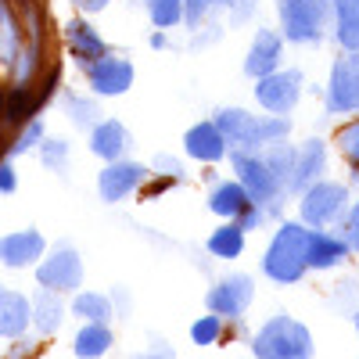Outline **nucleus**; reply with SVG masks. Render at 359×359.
I'll return each instance as SVG.
<instances>
[{"instance_id":"f257e3e1","label":"nucleus","mask_w":359,"mask_h":359,"mask_svg":"<svg viewBox=\"0 0 359 359\" xmlns=\"http://www.w3.org/2000/svg\"><path fill=\"white\" fill-rule=\"evenodd\" d=\"M309 269V230L306 223H284L262 255V273L277 284L302 280Z\"/></svg>"},{"instance_id":"f03ea898","label":"nucleus","mask_w":359,"mask_h":359,"mask_svg":"<svg viewBox=\"0 0 359 359\" xmlns=\"http://www.w3.org/2000/svg\"><path fill=\"white\" fill-rule=\"evenodd\" d=\"M233 169H237V180L248 187L252 201L266 208V216H277L284 198H287V187H284V180L273 172V165L262 158L259 147L255 151L252 147H233Z\"/></svg>"},{"instance_id":"7ed1b4c3","label":"nucleus","mask_w":359,"mask_h":359,"mask_svg":"<svg viewBox=\"0 0 359 359\" xmlns=\"http://www.w3.org/2000/svg\"><path fill=\"white\" fill-rule=\"evenodd\" d=\"M252 352L262 359H306L313 355V334L306 323L280 313L259 327V334L252 338Z\"/></svg>"},{"instance_id":"20e7f679","label":"nucleus","mask_w":359,"mask_h":359,"mask_svg":"<svg viewBox=\"0 0 359 359\" xmlns=\"http://www.w3.org/2000/svg\"><path fill=\"white\" fill-rule=\"evenodd\" d=\"M284 36L291 43H320L334 22V0H277Z\"/></svg>"},{"instance_id":"39448f33","label":"nucleus","mask_w":359,"mask_h":359,"mask_svg":"<svg viewBox=\"0 0 359 359\" xmlns=\"http://www.w3.org/2000/svg\"><path fill=\"white\" fill-rule=\"evenodd\" d=\"M302 223L306 226H331L334 219H345L348 212V187L334 180H316L309 191H302Z\"/></svg>"},{"instance_id":"423d86ee","label":"nucleus","mask_w":359,"mask_h":359,"mask_svg":"<svg viewBox=\"0 0 359 359\" xmlns=\"http://www.w3.org/2000/svg\"><path fill=\"white\" fill-rule=\"evenodd\" d=\"M298 97H302V72L298 69H284V72L277 69V72L255 79V101L273 115L294 111Z\"/></svg>"},{"instance_id":"0eeeda50","label":"nucleus","mask_w":359,"mask_h":359,"mask_svg":"<svg viewBox=\"0 0 359 359\" xmlns=\"http://www.w3.org/2000/svg\"><path fill=\"white\" fill-rule=\"evenodd\" d=\"M327 111L331 115L359 111V50H345L334 62L331 86H327Z\"/></svg>"},{"instance_id":"6e6552de","label":"nucleus","mask_w":359,"mask_h":359,"mask_svg":"<svg viewBox=\"0 0 359 359\" xmlns=\"http://www.w3.org/2000/svg\"><path fill=\"white\" fill-rule=\"evenodd\" d=\"M36 280L50 291H76L83 284V262L76 248H57L50 259L36 266Z\"/></svg>"},{"instance_id":"1a4fd4ad","label":"nucleus","mask_w":359,"mask_h":359,"mask_svg":"<svg viewBox=\"0 0 359 359\" xmlns=\"http://www.w3.org/2000/svg\"><path fill=\"white\" fill-rule=\"evenodd\" d=\"M86 79H90V90L101 97H115V94H126L133 86V65L126 57H97L94 65H86Z\"/></svg>"},{"instance_id":"9d476101","label":"nucleus","mask_w":359,"mask_h":359,"mask_svg":"<svg viewBox=\"0 0 359 359\" xmlns=\"http://www.w3.org/2000/svg\"><path fill=\"white\" fill-rule=\"evenodd\" d=\"M252 294H255L252 277L237 273V277L219 280L212 291H208V294H205V306H208V313H219L223 320H226V316H241V313L252 306Z\"/></svg>"},{"instance_id":"9b49d317","label":"nucleus","mask_w":359,"mask_h":359,"mask_svg":"<svg viewBox=\"0 0 359 359\" xmlns=\"http://www.w3.org/2000/svg\"><path fill=\"white\" fill-rule=\"evenodd\" d=\"M147 180V169L140 162H108V169L97 176V191L104 201H123L126 194H133Z\"/></svg>"},{"instance_id":"f8f14e48","label":"nucleus","mask_w":359,"mask_h":359,"mask_svg":"<svg viewBox=\"0 0 359 359\" xmlns=\"http://www.w3.org/2000/svg\"><path fill=\"white\" fill-rule=\"evenodd\" d=\"M280 57H284V40L280 33H273V29H259L252 47H248V57H245V72L252 79H262L269 72L280 69Z\"/></svg>"},{"instance_id":"ddd939ff","label":"nucleus","mask_w":359,"mask_h":359,"mask_svg":"<svg viewBox=\"0 0 359 359\" xmlns=\"http://www.w3.org/2000/svg\"><path fill=\"white\" fill-rule=\"evenodd\" d=\"M216 126L223 130L226 144L233 147H262V130H259V118L245 108H219L216 115Z\"/></svg>"},{"instance_id":"4468645a","label":"nucleus","mask_w":359,"mask_h":359,"mask_svg":"<svg viewBox=\"0 0 359 359\" xmlns=\"http://www.w3.org/2000/svg\"><path fill=\"white\" fill-rule=\"evenodd\" d=\"M323 172H327L323 140H306L302 147H298V158H294V172H291L287 194H302V191H309L316 180H323Z\"/></svg>"},{"instance_id":"2eb2a0df","label":"nucleus","mask_w":359,"mask_h":359,"mask_svg":"<svg viewBox=\"0 0 359 359\" xmlns=\"http://www.w3.org/2000/svg\"><path fill=\"white\" fill-rule=\"evenodd\" d=\"M226 147L230 144H226L223 130L216 126V118H212V123H194L184 133V151L191 158H198V162H219L226 155Z\"/></svg>"},{"instance_id":"dca6fc26","label":"nucleus","mask_w":359,"mask_h":359,"mask_svg":"<svg viewBox=\"0 0 359 359\" xmlns=\"http://www.w3.org/2000/svg\"><path fill=\"white\" fill-rule=\"evenodd\" d=\"M43 255V233L36 230H15L8 237H0V262L11 269H25Z\"/></svg>"},{"instance_id":"f3484780","label":"nucleus","mask_w":359,"mask_h":359,"mask_svg":"<svg viewBox=\"0 0 359 359\" xmlns=\"http://www.w3.org/2000/svg\"><path fill=\"white\" fill-rule=\"evenodd\" d=\"M348 241L345 237H334L327 233L323 226L309 230V269H334L348 259Z\"/></svg>"},{"instance_id":"a211bd4d","label":"nucleus","mask_w":359,"mask_h":359,"mask_svg":"<svg viewBox=\"0 0 359 359\" xmlns=\"http://www.w3.org/2000/svg\"><path fill=\"white\" fill-rule=\"evenodd\" d=\"M90 151L104 162L123 158L130 151V130L118 123V118H108V123L94 126V133H90Z\"/></svg>"},{"instance_id":"6ab92c4d","label":"nucleus","mask_w":359,"mask_h":359,"mask_svg":"<svg viewBox=\"0 0 359 359\" xmlns=\"http://www.w3.org/2000/svg\"><path fill=\"white\" fill-rule=\"evenodd\" d=\"M65 43H69V54L76 57V62H83V65H94L97 57L108 54L104 40H101L86 22H69V25H65Z\"/></svg>"},{"instance_id":"aec40b11","label":"nucleus","mask_w":359,"mask_h":359,"mask_svg":"<svg viewBox=\"0 0 359 359\" xmlns=\"http://www.w3.org/2000/svg\"><path fill=\"white\" fill-rule=\"evenodd\" d=\"M29 320H33V306L22 294L0 287V338H18L29 327Z\"/></svg>"},{"instance_id":"412c9836","label":"nucleus","mask_w":359,"mask_h":359,"mask_svg":"<svg viewBox=\"0 0 359 359\" xmlns=\"http://www.w3.org/2000/svg\"><path fill=\"white\" fill-rule=\"evenodd\" d=\"M248 205H255V201H252V194H248V187L241 184V180L219 184L212 194H208V208H212L216 216H226V219H237Z\"/></svg>"},{"instance_id":"4be33fe9","label":"nucleus","mask_w":359,"mask_h":359,"mask_svg":"<svg viewBox=\"0 0 359 359\" xmlns=\"http://www.w3.org/2000/svg\"><path fill=\"white\" fill-rule=\"evenodd\" d=\"M334 36L341 50H359V0H334Z\"/></svg>"},{"instance_id":"5701e85b","label":"nucleus","mask_w":359,"mask_h":359,"mask_svg":"<svg viewBox=\"0 0 359 359\" xmlns=\"http://www.w3.org/2000/svg\"><path fill=\"white\" fill-rule=\"evenodd\" d=\"M111 348V331L104 320H86V327L76 334V355H104Z\"/></svg>"},{"instance_id":"b1692460","label":"nucleus","mask_w":359,"mask_h":359,"mask_svg":"<svg viewBox=\"0 0 359 359\" xmlns=\"http://www.w3.org/2000/svg\"><path fill=\"white\" fill-rule=\"evenodd\" d=\"M208 252L219 255V259H237L245 252V230L237 223H223L219 230H212V237H208Z\"/></svg>"},{"instance_id":"393cba45","label":"nucleus","mask_w":359,"mask_h":359,"mask_svg":"<svg viewBox=\"0 0 359 359\" xmlns=\"http://www.w3.org/2000/svg\"><path fill=\"white\" fill-rule=\"evenodd\" d=\"M33 320L43 334H54L57 323H62V302H57V291L43 287L36 298H33Z\"/></svg>"},{"instance_id":"a878e982","label":"nucleus","mask_w":359,"mask_h":359,"mask_svg":"<svg viewBox=\"0 0 359 359\" xmlns=\"http://www.w3.org/2000/svg\"><path fill=\"white\" fill-rule=\"evenodd\" d=\"M18 43H22V33H18V22L8 8V0H0V65H11L18 57Z\"/></svg>"},{"instance_id":"bb28decb","label":"nucleus","mask_w":359,"mask_h":359,"mask_svg":"<svg viewBox=\"0 0 359 359\" xmlns=\"http://www.w3.org/2000/svg\"><path fill=\"white\" fill-rule=\"evenodd\" d=\"M72 313H76V316H83V320H108V316H111V302H108L104 294L83 291V294H76Z\"/></svg>"},{"instance_id":"cd10ccee","label":"nucleus","mask_w":359,"mask_h":359,"mask_svg":"<svg viewBox=\"0 0 359 359\" xmlns=\"http://www.w3.org/2000/svg\"><path fill=\"white\" fill-rule=\"evenodd\" d=\"M184 8H187V0H147V11H151V22L158 29L176 25L180 18H184Z\"/></svg>"},{"instance_id":"c85d7f7f","label":"nucleus","mask_w":359,"mask_h":359,"mask_svg":"<svg viewBox=\"0 0 359 359\" xmlns=\"http://www.w3.org/2000/svg\"><path fill=\"white\" fill-rule=\"evenodd\" d=\"M219 338H223V316L219 313H208V316L191 323V341L194 345H216Z\"/></svg>"},{"instance_id":"c756f323","label":"nucleus","mask_w":359,"mask_h":359,"mask_svg":"<svg viewBox=\"0 0 359 359\" xmlns=\"http://www.w3.org/2000/svg\"><path fill=\"white\" fill-rule=\"evenodd\" d=\"M338 147H341V155L348 158V165H352L355 176H359V123H348V126L338 133Z\"/></svg>"},{"instance_id":"7c9ffc66","label":"nucleus","mask_w":359,"mask_h":359,"mask_svg":"<svg viewBox=\"0 0 359 359\" xmlns=\"http://www.w3.org/2000/svg\"><path fill=\"white\" fill-rule=\"evenodd\" d=\"M259 130H262V144H269V140H287L291 123H287L284 115H273V111H269L266 118H259Z\"/></svg>"},{"instance_id":"2f4dec72","label":"nucleus","mask_w":359,"mask_h":359,"mask_svg":"<svg viewBox=\"0 0 359 359\" xmlns=\"http://www.w3.org/2000/svg\"><path fill=\"white\" fill-rule=\"evenodd\" d=\"M40 137H43V123H40V118H33V123L25 126V133L15 140L11 155H22V151H29V147H36V144H40Z\"/></svg>"},{"instance_id":"473e14b6","label":"nucleus","mask_w":359,"mask_h":359,"mask_svg":"<svg viewBox=\"0 0 359 359\" xmlns=\"http://www.w3.org/2000/svg\"><path fill=\"white\" fill-rule=\"evenodd\" d=\"M65 158H69V144H65V140H47V144H43V165L62 169Z\"/></svg>"},{"instance_id":"72a5a7b5","label":"nucleus","mask_w":359,"mask_h":359,"mask_svg":"<svg viewBox=\"0 0 359 359\" xmlns=\"http://www.w3.org/2000/svg\"><path fill=\"white\" fill-rule=\"evenodd\" d=\"M345 241H348L352 252H359V201L345 212Z\"/></svg>"},{"instance_id":"f704fd0d","label":"nucleus","mask_w":359,"mask_h":359,"mask_svg":"<svg viewBox=\"0 0 359 359\" xmlns=\"http://www.w3.org/2000/svg\"><path fill=\"white\" fill-rule=\"evenodd\" d=\"M216 4L230 8V15H233L237 22H245V18H252V11L259 8V0H216Z\"/></svg>"},{"instance_id":"c9c22d12","label":"nucleus","mask_w":359,"mask_h":359,"mask_svg":"<svg viewBox=\"0 0 359 359\" xmlns=\"http://www.w3.org/2000/svg\"><path fill=\"white\" fill-rule=\"evenodd\" d=\"M94 115H97V108L90 101H76L72 97V123L76 126H90V123H94Z\"/></svg>"},{"instance_id":"e433bc0d","label":"nucleus","mask_w":359,"mask_h":359,"mask_svg":"<svg viewBox=\"0 0 359 359\" xmlns=\"http://www.w3.org/2000/svg\"><path fill=\"white\" fill-rule=\"evenodd\" d=\"M216 0H187V8H184V18H187V25H198L201 18H205V11L212 8Z\"/></svg>"},{"instance_id":"4c0bfd02","label":"nucleus","mask_w":359,"mask_h":359,"mask_svg":"<svg viewBox=\"0 0 359 359\" xmlns=\"http://www.w3.org/2000/svg\"><path fill=\"white\" fill-rule=\"evenodd\" d=\"M18 187V180H15V165L11 162H0V194H11Z\"/></svg>"},{"instance_id":"58836bf2","label":"nucleus","mask_w":359,"mask_h":359,"mask_svg":"<svg viewBox=\"0 0 359 359\" xmlns=\"http://www.w3.org/2000/svg\"><path fill=\"white\" fill-rule=\"evenodd\" d=\"M76 4H79L83 11H101V8L108 4V0H76Z\"/></svg>"},{"instance_id":"ea45409f","label":"nucleus","mask_w":359,"mask_h":359,"mask_svg":"<svg viewBox=\"0 0 359 359\" xmlns=\"http://www.w3.org/2000/svg\"><path fill=\"white\" fill-rule=\"evenodd\" d=\"M352 323H355V334H359V309H355V316H352Z\"/></svg>"}]
</instances>
